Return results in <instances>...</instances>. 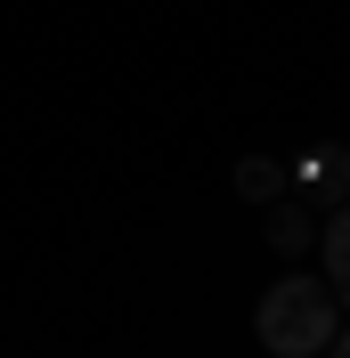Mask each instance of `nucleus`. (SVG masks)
<instances>
[{
  "label": "nucleus",
  "mask_w": 350,
  "mask_h": 358,
  "mask_svg": "<svg viewBox=\"0 0 350 358\" xmlns=\"http://www.w3.org/2000/svg\"><path fill=\"white\" fill-rule=\"evenodd\" d=\"M253 334L277 358H318L326 334H334V293L318 285V277H277V285L261 293V310H253Z\"/></svg>",
  "instance_id": "nucleus-1"
},
{
  "label": "nucleus",
  "mask_w": 350,
  "mask_h": 358,
  "mask_svg": "<svg viewBox=\"0 0 350 358\" xmlns=\"http://www.w3.org/2000/svg\"><path fill=\"white\" fill-rule=\"evenodd\" d=\"M302 187L309 196H326V203H350V147L342 138H326V147H309L302 155ZM302 196V203H309ZM309 212H318V203H309Z\"/></svg>",
  "instance_id": "nucleus-2"
},
{
  "label": "nucleus",
  "mask_w": 350,
  "mask_h": 358,
  "mask_svg": "<svg viewBox=\"0 0 350 358\" xmlns=\"http://www.w3.org/2000/svg\"><path fill=\"white\" fill-rule=\"evenodd\" d=\"M326 293L350 310V203H334V220H326Z\"/></svg>",
  "instance_id": "nucleus-3"
},
{
  "label": "nucleus",
  "mask_w": 350,
  "mask_h": 358,
  "mask_svg": "<svg viewBox=\"0 0 350 358\" xmlns=\"http://www.w3.org/2000/svg\"><path fill=\"white\" fill-rule=\"evenodd\" d=\"M309 236H318V220H309V203H277V220H269V245H277V252H302Z\"/></svg>",
  "instance_id": "nucleus-4"
},
{
  "label": "nucleus",
  "mask_w": 350,
  "mask_h": 358,
  "mask_svg": "<svg viewBox=\"0 0 350 358\" xmlns=\"http://www.w3.org/2000/svg\"><path fill=\"white\" fill-rule=\"evenodd\" d=\"M277 187H285V171H277L269 155H244V163H237V196H244V203H269Z\"/></svg>",
  "instance_id": "nucleus-5"
}]
</instances>
